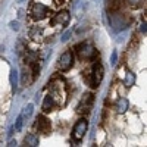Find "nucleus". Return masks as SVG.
<instances>
[{"mask_svg": "<svg viewBox=\"0 0 147 147\" xmlns=\"http://www.w3.org/2000/svg\"><path fill=\"white\" fill-rule=\"evenodd\" d=\"M9 27H10V30H13V31H19V22L18 21H12V22H9Z\"/></svg>", "mask_w": 147, "mask_h": 147, "instance_id": "412c9836", "label": "nucleus"}, {"mask_svg": "<svg viewBox=\"0 0 147 147\" xmlns=\"http://www.w3.org/2000/svg\"><path fill=\"white\" fill-rule=\"evenodd\" d=\"M93 102H94V96L93 94H85L82 97L80 106H78V113H88L91 110Z\"/></svg>", "mask_w": 147, "mask_h": 147, "instance_id": "20e7f679", "label": "nucleus"}, {"mask_svg": "<svg viewBox=\"0 0 147 147\" xmlns=\"http://www.w3.org/2000/svg\"><path fill=\"white\" fill-rule=\"evenodd\" d=\"M77 50H78V53H80V56L84 59H91V57H94L96 56V50H94V47L93 46H90V44H85V43H82V44H80V46H77Z\"/></svg>", "mask_w": 147, "mask_h": 147, "instance_id": "423d86ee", "label": "nucleus"}, {"mask_svg": "<svg viewBox=\"0 0 147 147\" xmlns=\"http://www.w3.org/2000/svg\"><path fill=\"white\" fill-rule=\"evenodd\" d=\"M24 143H25L27 146H30V147H37L40 144V140H38L37 136H34V134H28V136L24 138Z\"/></svg>", "mask_w": 147, "mask_h": 147, "instance_id": "9d476101", "label": "nucleus"}, {"mask_svg": "<svg viewBox=\"0 0 147 147\" xmlns=\"http://www.w3.org/2000/svg\"><path fill=\"white\" fill-rule=\"evenodd\" d=\"M22 124H24V116L22 115H19L18 116V119H16V122H15V127H13V129L18 132V131H21L22 129Z\"/></svg>", "mask_w": 147, "mask_h": 147, "instance_id": "f3484780", "label": "nucleus"}, {"mask_svg": "<svg viewBox=\"0 0 147 147\" xmlns=\"http://www.w3.org/2000/svg\"><path fill=\"white\" fill-rule=\"evenodd\" d=\"M16 144H18V143H16V140H10V141L7 143V146H9V147H13V146H16Z\"/></svg>", "mask_w": 147, "mask_h": 147, "instance_id": "5701e85b", "label": "nucleus"}, {"mask_svg": "<svg viewBox=\"0 0 147 147\" xmlns=\"http://www.w3.org/2000/svg\"><path fill=\"white\" fill-rule=\"evenodd\" d=\"M49 12H50V9L47 6H44L41 3H34L32 7H31V16L35 21H40V19H43L49 15Z\"/></svg>", "mask_w": 147, "mask_h": 147, "instance_id": "7ed1b4c3", "label": "nucleus"}, {"mask_svg": "<svg viewBox=\"0 0 147 147\" xmlns=\"http://www.w3.org/2000/svg\"><path fill=\"white\" fill-rule=\"evenodd\" d=\"M146 27H147V25H146V22H144V24H141V28H140V30H141V32H144V34H146V31H147V28H146Z\"/></svg>", "mask_w": 147, "mask_h": 147, "instance_id": "b1692460", "label": "nucleus"}, {"mask_svg": "<svg viewBox=\"0 0 147 147\" xmlns=\"http://www.w3.org/2000/svg\"><path fill=\"white\" fill-rule=\"evenodd\" d=\"M103 80V66L99 63V62H96L93 65V71H91V78H90V85L93 88H97L100 85Z\"/></svg>", "mask_w": 147, "mask_h": 147, "instance_id": "f03ea898", "label": "nucleus"}, {"mask_svg": "<svg viewBox=\"0 0 147 147\" xmlns=\"http://www.w3.org/2000/svg\"><path fill=\"white\" fill-rule=\"evenodd\" d=\"M87 128H88V121L82 118L80 119L75 125H74V129H72V137L75 138L77 141L82 140V137L85 136V132H87Z\"/></svg>", "mask_w": 147, "mask_h": 147, "instance_id": "f257e3e1", "label": "nucleus"}, {"mask_svg": "<svg viewBox=\"0 0 147 147\" xmlns=\"http://www.w3.org/2000/svg\"><path fill=\"white\" fill-rule=\"evenodd\" d=\"M116 59H118V53H116V50H113L112 55H110V65L112 66L116 65Z\"/></svg>", "mask_w": 147, "mask_h": 147, "instance_id": "aec40b11", "label": "nucleus"}, {"mask_svg": "<svg viewBox=\"0 0 147 147\" xmlns=\"http://www.w3.org/2000/svg\"><path fill=\"white\" fill-rule=\"evenodd\" d=\"M25 59H27V62H28V63H32L34 60H37V53H35V52H28Z\"/></svg>", "mask_w": 147, "mask_h": 147, "instance_id": "a211bd4d", "label": "nucleus"}, {"mask_svg": "<svg viewBox=\"0 0 147 147\" xmlns=\"http://www.w3.org/2000/svg\"><path fill=\"white\" fill-rule=\"evenodd\" d=\"M71 19V15H69V12L68 10H60L59 13L55 16V19L52 21L53 25H56V24H60V25H66V24L69 22Z\"/></svg>", "mask_w": 147, "mask_h": 147, "instance_id": "6e6552de", "label": "nucleus"}, {"mask_svg": "<svg viewBox=\"0 0 147 147\" xmlns=\"http://www.w3.org/2000/svg\"><path fill=\"white\" fill-rule=\"evenodd\" d=\"M69 37H71V31H66V32L62 35V41H68Z\"/></svg>", "mask_w": 147, "mask_h": 147, "instance_id": "4be33fe9", "label": "nucleus"}, {"mask_svg": "<svg viewBox=\"0 0 147 147\" xmlns=\"http://www.w3.org/2000/svg\"><path fill=\"white\" fill-rule=\"evenodd\" d=\"M127 109H128V100L125 99V97H121V99L116 102V110L119 113H124Z\"/></svg>", "mask_w": 147, "mask_h": 147, "instance_id": "f8f14e48", "label": "nucleus"}, {"mask_svg": "<svg viewBox=\"0 0 147 147\" xmlns=\"http://www.w3.org/2000/svg\"><path fill=\"white\" fill-rule=\"evenodd\" d=\"M35 128L38 129L40 132H43V134H49V132H50V121H49L46 116L40 115L38 118H37Z\"/></svg>", "mask_w": 147, "mask_h": 147, "instance_id": "0eeeda50", "label": "nucleus"}, {"mask_svg": "<svg viewBox=\"0 0 147 147\" xmlns=\"http://www.w3.org/2000/svg\"><path fill=\"white\" fill-rule=\"evenodd\" d=\"M9 80H10V85H12V91H16V88H18V72L15 69H10Z\"/></svg>", "mask_w": 147, "mask_h": 147, "instance_id": "9b49d317", "label": "nucleus"}, {"mask_svg": "<svg viewBox=\"0 0 147 147\" xmlns=\"http://www.w3.org/2000/svg\"><path fill=\"white\" fill-rule=\"evenodd\" d=\"M21 81H22L24 85H30V84L32 82V78L30 77V72H28L25 68L22 69V78H21Z\"/></svg>", "mask_w": 147, "mask_h": 147, "instance_id": "4468645a", "label": "nucleus"}, {"mask_svg": "<svg viewBox=\"0 0 147 147\" xmlns=\"http://www.w3.org/2000/svg\"><path fill=\"white\" fill-rule=\"evenodd\" d=\"M22 49H24V47H22V44L19 43V44H18V53H22Z\"/></svg>", "mask_w": 147, "mask_h": 147, "instance_id": "393cba45", "label": "nucleus"}, {"mask_svg": "<svg viewBox=\"0 0 147 147\" xmlns=\"http://www.w3.org/2000/svg\"><path fill=\"white\" fill-rule=\"evenodd\" d=\"M32 110H34V105H31V103H30L25 109L22 110V113H21V115H22L24 118H30V116L32 115Z\"/></svg>", "mask_w": 147, "mask_h": 147, "instance_id": "dca6fc26", "label": "nucleus"}, {"mask_svg": "<svg viewBox=\"0 0 147 147\" xmlns=\"http://www.w3.org/2000/svg\"><path fill=\"white\" fill-rule=\"evenodd\" d=\"M59 2H65V0H59Z\"/></svg>", "mask_w": 147, "mask_h": 147, "instance_id": "cd10ccee", "label": "nucleus"}, {"mask_svg": "<svg viewBox=\"0 0 147 147\" xmlns=\"http://www.w3.org/2000/svg\"><path fill=\"white\" fill-rule=\"evenodd\" d=\"M110 12H116L121 7V0H105Z\"/></svg>", "mask_w": 147, "mask_h": 147, "instance_id": "ddd939ff", "label": "nucleus"}, {"mask_svg": "<svg viewBox=\"0 0 147 147\" xmlns=\"http://www.w3.org/2000/svg\"><path fill=\"white\" fill-rule=\"evenodd\" d=\"M132 82H134V75L131 72H128L127 74V80H125V85H127V87H131Z\"/></svg>", "mask_w": 147, "mask_h": 147, "instance_id": "6ab92c4d", "label": "nucleus"}, {"mask_svg": "<svg viewBox=\"0 0 147 147\" xmlns=\"http://www.w3.org/2000/svg\"><path fill=\"white\" fill-rule=\"evenodd\" d=\"M131 3H134V5H137V3H138V0H131Z\"/></svg>", "mask_w": 147, "mask_h": 147, "instance_id": "a878e982", "label": "nucleus"}, {"mask_svg": "<svg viewBox=\"0 0 147 147\" xmlns=\"http://www.w3.org/2000/svg\"><path fill=\"white\" fill-rule=\"evenodd\" d=\"M53 107H55V97L52 94H47L43 102V110L44 112H50V110H53Z\"/></svg>", "mask_w": 147, "mask_h": 147, "instance_id": "1a4fd4ad", "label": "nucleus"}, {"mask_svg": "<svg viewBox=\"0 0 147 147\" xmlns=\"http://www.w3.org/2000/svg\"><path fill=\"white\" fill-rule=\"evenodd\" d=\"M16 2H24V0H16Z\"/></svg>", "mask_w": 147, "mask_h": 147, "instance_id": "bb28decb", "label": "nucleus"}, {"mask_svg": "<svg viewBox=\"0 0 147 147\" xmlns=\"http://www.w3.org/2000/svg\"><path fill=\"white\" fill-rule=\"evenodd\" d=\"M72 65H74V55L71 52H65L62 56H60V59H59L60 69L66 72V71H69L72 68Z\"/></svg>", "mask_w": 147, "mask_h": 147, "instance_id": "39448f33", "label": "nucleus"}, {"mask_svg": "<svg viewBox=\"0 0 147 147\" xmlns=\"http://www.w3.org/2000/svg\"><path fill=\"white\" fill-rule=\"evenodd\" d=\"M31 65V74H32V80L34 78H37L38 77V74H40V65H38V60H34L32 63H30Z\"/></svg>", "mask_w": 147, "mask_h": 147, "instance_id": "2eb2a0df", "label": "nucleus"}]
</instances>
